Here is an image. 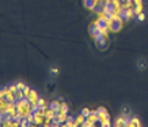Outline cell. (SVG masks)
<instances>
[{
    "instance_id": "6da1fadb",
    "label": "cell",
    "mask_w": 148,
    "mask_h": 127,
    "mask_svg": "<svg viewBox=\"0 0 148 127\" xmlns=\"http://www.w3.org/2000/svg\"><path fill=\"white\" fill-rule=\"evenodd\" d=\"M97 115H98V121L99 122H103L104 120L110 119L109 115H108V111L105 110L104 107H99L98 110H97Z\"/></svg>"
},
{
    "instance_id": "7a4b0ae2",
    "label": "cell",
    "mask_w": 148,
    "mask_h": 127,
    "mask_svg": "<svg viewBox=\"0 0 148 127\" xmlns=\"http://www.w3.org/2000/svg\"><path fill=\"white\" fill-rule=\"evenodd\" d=\"M49 107L52 109V110L55 112V114H59L60 112V109H61V102H59L57 100H54L49 104Z\"/></svg>"
},
{
    "instance_id": "3957f363",
    "label": "cell",
    "mask_w": 148,
    "mask_h": 127,
    "mask_svg": "<svg viewBox=\"0 0 148 127\" xmlns=\"http://www.w3.org/2000/svg\"><path fill=\"white\" fill-rule=\"evenodd\" d=\"M28 101L31 102V105H33V104H37V101H38V95H37V91L36 90H31V93L28 95Z\"/></svg>"
},
{
    "instance_id": "277c9868",
    "label": "cell",
    "mask_w": 148,
    "mask_h": 127,
    "mask_svg": "<svg viewBox=\"0 0 148 127\" xmlns=\"http://www.w3.org/2000/svg\"><path fill=\"white\" fill-rule=\"evenodd\" d=\"M125 124H126V122H125L124 117H119V119L116 120V122H115V126L114 127H124Z\"/></svg>"
},
{
    "instance_id": "5b68a950",
    "label": "cell",
    "mask_w": 148,
    "mask_h": 127,
    "mask_svg": "<svg viewBox=\"0 0 148 127\" xmlns=\"http://www.w3.org/2000/svg\"><path fill=\"white\" fill-rule=\"evenodd\" d=\"M133 11H135V15L137 16L138 14L143 12V5H133Z\"/></svg>"
},
{
    "instance_id": "8992f818",
    "label": "cell",
    "mask_w": 148,
    "mask_h": 127,
    "mask_svg": "<svg viewBox=\"0 0 148 127\" xmlns=\"http://www.w3.org/2000/svg\"><path fill=\"white\" fill-rule=\"evenodd\" d=\"M75 121L77 122V124H80V125H82V124H83V122H85V121H86V117H85V116H83L82 114H80V115H78L77 117H75Z\"/></svg>"
},
{
    "instance_id": "52a82bcc",
    "label": "cell",
    "mask_w": 148,
    "mask_h": 127,
    "mask_svg": "<svg viewBox=\"0 0 148 127\" xmlns=\"http://www.w3.org/2000/svg\"><path fill=\"white\" fill-rule=\"evenodd\" d=\"M67 111H69V107H67V105H66V102L61 101V109H60V112H64V114H67Z\"/></svg>"
},
{
    "instance_id": "ba28073f",
    "label": "cell",
    "mask_w": 148,
    "mask_h": 127,
    "mask_svg": "<svg viewBox=\"0 0 148 127\" xmlns=\"http://www.w3.org/2000/svg\"><path fill=\"white\" fill-rule=\"evenodd\" d=\"M31 88L28 87V85H26V87L24 88V90H22V91H24V95H25V98H28V95H30V93H31Z\"/></svg>"
},
{
    "instance_id": "9c48e42d",
    "label": "cell",
    "mask_w": 148,
    "mask_h": 127,
    "mask_svg": "<svg viewBox=\"0 0 148 127\" xmlns=\"http://www.w3.org/2000/svg\"><path fill=\"white\" fill-rule=\"evenodd\" d=\"M100 124H102V127H112V122H110V119L104 120L103 122H100Z\"/></svg>"
},
{
    "instance_id": "30bf717a",
    "label": "cell",
    "mask_w": 148,
    "mask_h": 127,
    "mask_svg": "<svg viewBox=\"0 0 148 127\" xmlns=\"http://www.w3.org/2000/svg\"><path fill=\"white\" fill-rule=\"evenodd\" d=\"M26 87L25 83H22V81H18V83H16V88L17 90H24V88Z\"/></svg>"
},
{
    "instance_id": "8fae6325",
    "label": "cell",
    "mask_w": 148,
    "mask_h": 127,
    "mask_svg": "<svg viewBox=\"0 0 148 127\" xmlns=\"http://www.w3.org/2000/svg\"><path fill=\"white\" fill-rule=\"evenodd\" d=\"M81 114H82L83 116H85V117H87V116H89V114H91V110H89V109H82Z\"/></svg>"
},
{
    "instance_id": "7c38bea8",
    "label": "cell",
    "mask_w": 148,
    "mask_h": 127,
    "mask_svg": "<svg viewBox=\"0 0 148 127\" xmlns=\"http://www.w3.org/2000/svg\"><path fill=\"white\" fill-rule=\"evenodd\" d=\"M9 90H10L11 93L16 94L17 93V88H16V84H12V85H9Z\"/></svg>"
},
{
    "instance_id": "4fadbf2b",
    "label": "cell",
    "mask_w": 148,
    "mask_h": 127,
    "mask_svg": "<svg viewBox=\"0 0 148 127\" xmlns=\"http://www.w3.org/2000/svg\"><path fill=\"white\" fill-rule=\"evenodd\" d=\"M136 17H137V20H138V21H145L146 15H145V12H141V14H138Z\"/></svg>"
},
{
    "instance_id": "5bb4252c",
    "label": "cell",
    "mask_w": 148,
    "mask_h": 127,
    "mask_svg": "<svg viewBox=\"0 0 148 127\" xmlns=\"http://www.w3.org/2000/svg\"><path fill=\"white\" fill-rule=\"evenodd\" d=\"M131 121H132V122H135V124H136V125H137L138 127H142V124H141V121L138 120L137 117H132V119H131Z\"/></svg>"
},
{
    "instance_id": "9a60e30c",
    "label": "cell",
    "mask_w": 148,
    "mask_h": 127,
    "mask_svg": "<svg viewBox=\"0 0 148 127\" xmlns=\"http://www.w3.org/2000/svg\"><path fill=\"white\" fill-rule=\"evenodd\" d=\"M133 5H143V0H132Z\"/></svg>"
},
{
    "instance_id": "2e32d148",
    "label": "cell",
    "mask_w": 148,
    "mask_h": 127,
    "mask_svg": "<svg viewBox=\"0 0 148 127\" xmlns=\"http://www.w3.org/2000/svg\"><path fill=\"white\" fill-rule=\"evenodd\" d=\"M58 73H59L58 68H52V74H58Z\"/></svg>"
},
{
    "instance_id": "e0dca14e",
    "label": "cell",
    "mask_w": 148,
    "mask_h": 127,
    "mask_svg": "<svg viewBox=\"0 0 148 127\" xmlns=\"http://www.w3.org/2000/svg\"><path fill=\"white\" fill-rule=\"evenodd\" d=\"M4 96H5V94H4L3 89H1V90H0V100H1V99H4Z\"/></svg>"
},
{
    "instance_id": "ac0fdd59",
    "label": "cell",
    "mask_w": 148,
    "mask_h": 127,
    "mask_svg": "<svg viewBox=\"0 0 148 127\" xmlns=\"http://www.w3.org/2000/svg\"><path fill=\"white\" fill-rule=\"evenodd\" d=\"M92 127H96V125H93V126H92Z\"/></svg>"
},
{
    "instance_id": "d6986e66",
    "label": "cell",
    "mask_w": 148,
    "mask_h": 127,
    "mask_svg": "<svg viewBox=\"0 0 148 127\" xmlns=\"http://www.w3.org/2000/svg\"><path fill=\"white\" fill-rule=\"evenodd\" d=\"M80 127H82V126H80Z\"/></svg>"
}]
</instances>
